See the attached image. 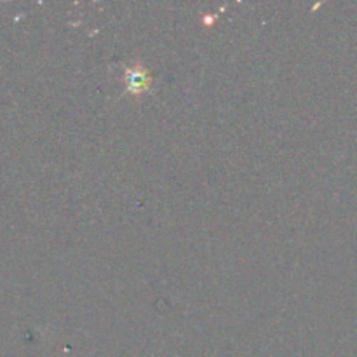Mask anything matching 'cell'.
Segmentation results:
<instances>
[{"instance_id": "6da1fadb", "label": "cell", "mask_w": 357, "mask_h": 357, "mask_svg": "<svg viewBox=\"0 0 357 357\" xmlns=\"http://www.w3.org/2000/svg\"><path fill=\"white\" fill-rule=\"evenodd\" d=\"M126 87H128L129 93L136 94V96L146 93L152 87V77L139 61H135L132 66L126 68Z\"/></svg>"}]
</instances>
